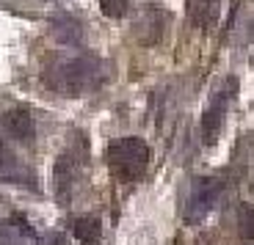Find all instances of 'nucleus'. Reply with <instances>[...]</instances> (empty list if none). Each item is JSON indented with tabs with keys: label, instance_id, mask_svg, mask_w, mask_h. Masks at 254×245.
Returning a JSON list of instances; mask_svg holds the SVG:
<instances>
[{
	"label": "nucleus",
	"instance_id": "1",
	"mask_svg": "<svg viewBox=\"0 0 254 245\" xmlns=\"http://www.w3.org/2000/svg\"><path fill=\"white\" fill-rule=\"evenodd\" d=\"M108 80V63L91 52L50 55L42 69V83L61 97H86L100 91Z\"/></svg>",
	"mask_w": 254,
	"mask_h": 245
},
{
	"label": "nucleus",
	"instance_id": "2",
	"mask_svg": "<svg viewBox=\"0 0 254 245\" xmlns=\"http://www.w3.org/2000/svg\"><path fill=\"white\" fill-rule=\"evenodd\" d=\"M108 165L122 182H135L146 174L149 146L141 138H116L108 144Z\"/></svg>",
	"mask_w": 254,
	"mask_h": 245
},
{
	"label": "nucleus",
	"instance_id": "3",
	"mask_svg": "<svg viewBox=\"0 0 254 245\" xmlns=\"http://www.w3.org/2000/svg\"><path fill=\"white\" fill-rule=\"evenodd\" d=\"M83 179H86V144L77 151L75 146L72 149H64L61 157L56 160V168H53V193L61 204H69L77 196Z\"/></svg>",
	"mask_w": 254,
	"mask_h": 245
},
{
	"label": "nucleus",
	"instance_id": "4",
	"mask_svg": "<svg viewBox=\"0 0 254 245\" xmlns=\"http://www.w3.org/2000/svg\"><path fill=\"white\" fill-rule=\"evenodd\" d=\"M221 193H224V182L218 176H199V179H193V185L188 190V201H185V223H190V226L202 223L218 204Z\"/></svg>",
	"mask_w": 254,
	"mask_h": 245
},
{
	"label": "nucleus",
	"instance_id": "5",
	"mask_svg": "<svg viewBox=\"0 0 254 245\" xmlns=\"http://www.w3.org/2000/svg\"><path fill=\"white\" fill-rule=\"evenodd\" d=\"M235 86H238L235 77L224 80L221 88H218L216 94H213V99H210L207 110L202 113V141H204V146H213L218 141V135H221L224 116H227V99L235 94Z\"/></svg>",
	"mask_w": 254,
	"mask_h": 245
},
{
	"label": "nucleus",
	"instance_id": "6",
	"mask_svg": "<svg viewBox=\"0 0 254 245\" xmlns=\"http://www.w3.org/2000/svg\"><path fill=\"white\" fill-rule=\"evenodd\" d=\"M0 124H3V132L11 141H17V144H31L36 138V124H33L31 107H25V105H14L8 110H3Z\"/></svg>",
	"mask_w": 254,
	"mask_h": 245
},
{
	"label": "nucleus",
	"instance_id": "7",
	"mask_svg": "<svg viewBox=\"0 0 254 245\" xmlns=\"http://www.w3.org/2000/svg\"><path fill=\"white\" fill-rule=\"evenodd\" d=\"M163 28H166V11H160V8H155V6H146L144 11L135 17L133 33L138 36V42H144L146 47H152V44L160 42Z\"/></svg>",
	"mask_w": 254,
	"mask_h": 245
},
{
	"label": "nucleus",
	"instance_id": "8",
	"mask_svg": "<svg viewBox=\"0 0 254 245\" xmlns=\"http://www.w3.org/2000/svg\"><path fill=\"white\" fill-rule=\"evenodd\" d=\"M50 33L58 44H69V47H80L86 39V28L80 19H75L72 14H56L50 19Z\"/></svg>",
	"mask_w": 254,
	"mask_h": 245
},
{
	"label": "nucleus",
	"instance_id": "9",
	"mask_svg": "<svg viewBox=\"0 0 254 245\" xmlns=\"http://www.w3.org/2000/svg\"><path fill=\"white\" fill-rule=\"evenodd\" d=\"M218 14H221L218 0H188V19L196 28H202V31H210L216 25Z\"/></svg>",
	"mask_w": 254,
	"mask_h": 245
},
{
	"label": "nucleus",
	"instance_id": "10",
	"mask_svg": "<svg viewBox=\"0 0 254 245\" xmlns=\"http://www.w3.org/2000/svg\"><path fill=\"white\" fill-rule=\"evenodd\" d=\"M72 234H75V240L83 243V245H97L100 237H102L100 218H94V215H80V218H75V223H72Z\"/></svg>",
	"mask_w": 254,
	"mask_h": 245
},
{
	"label": "nucleus",
	"instance_id": "11",
	"mask_svg": "<svg viewBox=\"0 0 254 245\" xmlns=\"http://www.w3.org/2000/svg\"><path fill=\"white\" fill-rule=\"evenodd\" d=\"M0 179H3V182L22 185V188H31V190L39 188V182H36V176H33V171H31V168H22V165H17V163H11L8 157L0 163Z\"/></svg>",
	"mask_w": 254,
	"mask_h": 245
},
{
	"label": "nucleus",
	"instance_id": "12",
	"mask_svg": "<svg viewBox=\"0 0 254 245\" xmlns=\"http://www.w3.org/2000/svg\"><path fill=\"white\" fill-rule=\"evenodd\" d=\"M238 234L243 243H252V204H241L238 209Z\"/></svg>",
	"mask_w": 254,
	"mask_h": 245
},
{
	"label": "nucleus",
	"instance_id": "13",
	"mask_svg": "<svg viewBox=\"0 0 254 245\" xmlns=\"http://www.w3.org/2000/svg\"><path fill=\"white\" fill-rule=\"evenodd\" d=\"M100 8H102L105 17L122 19L127 14V8H130V3H127V0H100Z\"/></svg>",
	"mask_w": 254,
	"mask_h": 245
},
{
	"label": "nucleus",
	"instance_id": "14",
	"mask_svg": "<svg viewBox=\"0 0 254 245\" xmlns=\"http://www.w3.org/2000/svg\"><path fill=\"white\" fill-rule=\"evenodd\" d=\"M0 245H22V237L14 232L11 223H6L3 218H0Z\"/></svg>",
	"mask_w": 254,
	"mask_h": 245
},
{
	"label": "nucleus",
	"instance_id": "15",
	"mask_svg": "<svg viewBox=\"0 0 254 245\" xmlns=\"http://www.w3.org/2000/svg\"><path fill=\"white\" fill-rule=\"evenodd\" d=\"M47 245H69V243L64 240V234H56V232H53L50 237H47Z\"/></svg>",
	"mask_w": 254,
	"mask_h": 245
},
{
	"label": "nucleus",
	"instance_id": "16",
	"mask_svg": "<svg viewBox=\"0 0 254 245\" xmlns=\"http://www.w3.org/2000/svg\"><path fill=\"white\" fill-rule=\"evenodd\" d=\"M8 157V151H6V146H3V138H0V163Z\"/></svg>",
	"mask_w": 254,
	"mask_h": 245
}]
</instances>
